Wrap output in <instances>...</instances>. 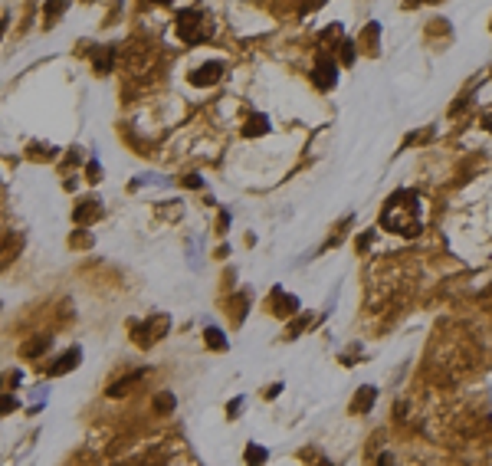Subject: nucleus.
<instances>
[{
  "mask_svg": "<svg viewBox=\"0 0 492 466\" xmlns=\"http://www.w3.org/2000/svg\"><path fill=\"white\" fill-rule=\"evenodd\" d=\"M269 132V121H266V115H253V119L246 121V128H243V135L246 138H253V135H266Z\"/></svg>",
  "mask_w": 492,
  "mask_h": 466,
  "instance_id": "13",
  "label": "nucleus"
},
{
  "mask_svg": "<svg viewBox=\"0 0 492 466\" xmlns=\"http://www.w3.org/2000/svg\"><path fill=\"white\" fill-rule=\"evenodd\" d=\"M312 82H315V89H322V92L335 89V82H338V62H335V56H331V53H325V49L315 56Z\"/></svg>",
  "mask_w": 492,
  "mask_h": 466,
  "instance_id": "4",
  "label": "nucleus"
},
{
  "mask_svg": "<svg viewBox=\"0 0 492 466\" xmlns=\"http://www.w3.org/2000/svg\"><path fill=\"white\" fill-rule=\"evenodd\" d=\"M184 187H200V178H197V174H187V178H184Z\"/></svg>",
  "mask_w": 492,
  "mask_h": 466,
  "instance_id": "24",
  "label": "nucleus"
},
{
  "mask_svg": "<svg viewBox=\"0 0 492 466\" xmlns=\"http://www.w3.org/2000/svg\"><path fill=\"white\" fill-rule=\"evenodd\" d=\"M239 407H243V401H239V397H237V401H233V404L226 407V414H230V417H237V410H239Z\"/></svg>",
  "mask_w": 492,
  "mask_h": 466,
  "instance_id": "25",
  "label": "nucleus"
},
{
  "mask_svg": "<svg viewBox=\"0 0 492 466\" xmlns=\"http://www.w3.org/2000/svg\"><path fill=\"white\" fill-rule=\"evenodd\" d=\"M482 128H486V132H492V108L482 115Z\"/></svg>",
  "mask_w": 492,
  "mask_h": 466,
  "instance_id": "26",
  "label": "nucleus"
},
{
  "mask_svg": "<svg viewBox=\"0 0 492 466\" xmlns=\"http://www.w3.org/2000/svg\"><path fill=\"white\" fill-rule=\"evenodd\" d=\"M66 14V3H49L43 10V16H46V23H56V16H62Z\"/></svg>",
  "mask_w": 492,
  "mask_h": 466,
  "instance_id": "16",
  "label": "nucleus"
},
{
  "mask_svg": "<svg viewBox=\"0 0 492 466\" xmlns=\"http://www.w3.org/2000/svg\"><path fill=\"white\" fill-rule=\"evenodd\" d=\"M204 342H207V345L213 348V351H224V348L230 345V342L224 338V331H220V329H213V325H210V329L204 331Z\"/></svg>",
  "mask_w": 492,
  "mask_h": 466,
  "instance_id": "14",
  "label": "nucleus"
},
{
  "mask_svg": "<svg viewBox=\"0 0 492 466\" xmlns=\"http://www.w3.org/2000/svg\"><path fill=\"white\" fill-rule=\"evenodd\" d=\"M374 397H377L374 388H361V391L355 394V401H351V414H368L374 407Z\"/></svg>",
  "mask_w": 492,
  "mask_h": 466,
  "instance_id": "12",
  "label": "nucleus"
},
{
  "mask_svg": "<svg viewBox=\"0 0 492 466\" xmlns=\"http://www.w3.org/2000/svg\"><path fill=\"white\" fill-rule=\"evenodd\" d=\"M318 466H331V463H328V460H322V463H318Z\"/></svg>",
  "mask_w": 492,
  "mask_h": 466,
  "instance_id": "28",
  "label": "nucleus"
},
{
  "mask_svg": "<svg viewBox=\"0 0 492 466\" xmlns=\"http://www.w3.org/2000/svg\"><path fill=\"white\" fill-rule=\"evenodd\" d=\"M79 358H82V348H69V351H62L60 358L53 361L49 368H46V375L56 377V375H66V371H73V368H79Z\"/></svg>",
  "mask_w": 492,
  "mask_h": 466,
  "instance_id": "7",
  "label": "nucleus"
},
{
  "mask_svg": "<svg viewBox=\"0 0 492 466\" xmlns=\"http://www.w3.org/2000/svg\"><path fill=\"white\" fill-rule=\"evenodd\" d=\"M305 325H309V318H298L296 325L289 329V338H296V335H298V331H302V329H305Z\"/></svg>",
  "mask_w": 492,
  "mask_h": 466,
  "instance_id": "23",
  "label": "nucleus"
},
{
  "mask_svg": "<svg viewBox=\"0 0 492 466\" xmlns=\"http://www.w3.org/2000/svg\"><path fill=\"white\" fill-rule=\"evenodd\" d=\"M479 305H482V309H486V312H492V286L486 289V292H482V296H479Z\"/></svg>",
  "mask_w": 492,
  "mask_h": 466,
  "instance_id": "21",
  "label": "nucleus"
},
{
  "mask_svg": "<svg viewBox=\"0 0 492 466\" xmlns=\"http://www.w3.org/2000/svg\"><path fill=\"white\" fill-rule=\"evenodd\" d=\"M167 329H171V318L167 316H151V318H145V322H138L134 325V345L138 348H151V345H158L164 335H167Z\"/></svg>",
  "mask_w": 492,
  "mask_h": 466,
  "instance_id": "3",
  "label": "nucleus"
},
{
  "mask_svg": "<svg viewBox=\"0 0 492 466\" xmlns=\"http://www.w3.org/2000/svg\"><path fill=\"white\" fill-rule=\"evenodd\" d=\"M174 30H178V36L184 43L197 46L213 36V16L204 14V10H197V7H187V10H180V14L174 16Z\"/></svg>",
  "mask_w": 492,
  "mask_h": 466,
  "instance_id": "2",
  "label": "nucleus"
},
{
  "mask_svg": "<svg viewBox=\"0 0 492 466\" xmlns=\"http://www.w3.org/2000/svg\"><path fill=\"white\" fill-rule=\"evenodd\" d=\"M194 86H200V89H207V86H217L220 79H224V62H204V66H197V69H191V75H187Z\"/></svg>",
  "mask_w": 492,
  "mask_h": 466,
  "instance_id": "5",
  "label": "nucleus"
},
{
  "mask_svg": "<svg viewBox=\"0 0 492 466\" xmlns=\"http://www.w3.org/2000/svg\"><path fill=\"white\" fill-rule=\"evenodd\" d=\"M49 345H53V335H43V331H40V335H33L30 342L20 348V355H23V358H40Z\"/></svg>",
  "mask_w": 492,
  "mask_h": 466,
  "instance_id": "9",
  "label": "nucleus"
},
{
  "mask_svg": "<svg viewBox=\"0 0 492 466\" xmlns=\"http://www.w3.org/2000/svg\"><path fill=\"white\" fill-rule=\"evenodd\" d=\"M102 217V204L99 200H92V197H86V200H79L73 211V224L75 226H89L92 220H99Z\"/></svg>",
  "mask_w": 492,
  "mask_h": 466,
  "instance_id": "6",
  "label": "nucleus"
},
{
  "mask_svg": "<svg viewBox=\"0 0 492 466\" xmlns=\"http://www.w3.org/2000/svg\"><path fill=\"white\" fill-rule=\"evenodd\" d=\"M141 377H145V371H132L128 377H119V381H112V384H108V397H121V394H128L134 384L141 381Z\"/></svg>",
  "mask_w": 492,
  "mask_h": 466,
  "instance_id": "10",
  "label": "nucleus"
},
{
  "mask_svg": "<svg viewBox=\"0 0 492 466\" xmlns=\"http://www.w3.org/2000/svg\"><path fill=\"white\" fill-rule=\"evenodd\" d=\"M342 62H355V43H342Z\"/></svg>",
  "mask_w": 492,
  "mask_h": 466,
  "instance_id": "20",
  "label": "nucleus"
},
{
  "mask_svg": "<svg viewBox=\"0 0 492 466\" xmlns=\"http://www.w3.org/2000/svg\"><path fill=\"white\" fill-rule=\"evenodd\" d=\"M243 456H246V466H263V463H266V456H269V453L263 450V447H256V443H250Z\"/></svg>",
  "mask_w": 492,
  "mask_h": 466,
  "instance_id": "15",
  "label": "nucleus"
},
{
  "mask_svg": "<svg viewBox=\"0 0 492 466\" xmlns=\"http://www.w3.org/2000/svg\"><path fill=\"white\" fill-rule=\"evenodd\" d=\"M86 178H89L92 184H99V180H102V167L95 165V161H89V165H86Z\"/></svg>",
  "mask_w": 492,
  "mask_h": 466,
  "instance_id": "19",
  "label": "nucleus"
},
{
  "mask_svg": "<svg viewBox=\"0 0 492 466\" xmlns=\"http://www.w3.org/2000/svg\"><path fill=\"white\" fill-rule=\"evenodd\" d=\"M69 243H73V246H89L92 237H86V233H75V237H69Z\"/></svg>",
  "mask_w": 492,
  "mask_h": 466,
  "instance_id": "22",
  "label": "nucleus"
},
{
  "mask_svg": "<svg viewBox=\"0 0 492 466\" xmlns=\"http://www.w3.org/2000/svg\"><path fill=\"white\" fill-rule=\"evenodd\" d=\"M138 466H151V463H138Z\"/></svg>",
  "mask_w": 492,
  "mask_h": 466,
  "instance_id": "29",
  "label": "nucleus"
},
{
  "mask_svg": "<svg viewBox=\"0 0 492 466\" xmlns=\"http://www.w3.org/2000/svg\"><path fill=\"white\" fill-rule=\"evenodd\" d=\"M3 30H7V20H0V36H3Z\"/></svg>",
  "mask_w": 492,
  "mask_h": 466,
  "instance_id": "27",
  "label": "nucleus"
},
{
  "mask_svg": "<svg viewBox=\"0 0 492 466\" xmlns=\"http://www.w3.org/2000/svg\"><path fill=\"white\" fill-rule=\"evenodd\" d=\"M296 309H298V299L285 296V292H279V289L272 292V312H276V316H292Z\"/></svg>",
  "mask_w": 492,
  "mask_h": 466,
  "instance_id": "11",
  "label": "nucleus"
},
{
  "mask_svg": "<svg viewBox=\"0 0 492 466\" xmlns=\"http://www.w3.org/2000/svg\"><path fill=\"white\" fill-rule=\"evenodd\" d=\"M16 410V397L14 394H0V414H10Z\"/></svg>",
  "mask_w": 492,
  "mask_h": 466,
  "instance_id": "18",
  "label": "nucleus"
},
{
  "mask_svg": "<svg viewBox=\"0 0 492 466\" xmlns=\"http://www.w3.org/2000/svg\"><path fill=\"white\" fill-rule=\"evenodd\" d=\"M420 197L414 191H397V194L388 200V207L381 213V224L401 233V237H417L420 233Z\"/></svg>",
  "mask_w": 492,
  "mask_h": 466,
  "instance_id": "1",
  "label": "nucleus"
},
{
  "mask_svg": "<svg viewBox=\"0 0 492 466\" xmlns=\"http://www.w3.org/2000/svg\"><path fill=\"white\" fill-rule=\"evenodd\" d=\"M171 407H174V397H171V394H158V397H154V410H158V414H167Z\"/></svg>",
  "mask_w": 492,
  "mask_h": 466,
  "instance_id": "17",
  "label": "nucleus"
},
{
  "mask_svg": "<svg viewBox=\"0 0 492 466\" xmlns=\"http://www.w3.org/2000/svg\"><path fill=\"white\" fill-rule=\"evenodd\" d=\"M92 66H95V73L99 75L112 73V66H115V46H99L95 56H92Z\"/></svg>",
  "mask_w": 492,
  "mask_h": 466,
  "instance_id": "8",
  "label": "nucleus"
}]
</instances>
